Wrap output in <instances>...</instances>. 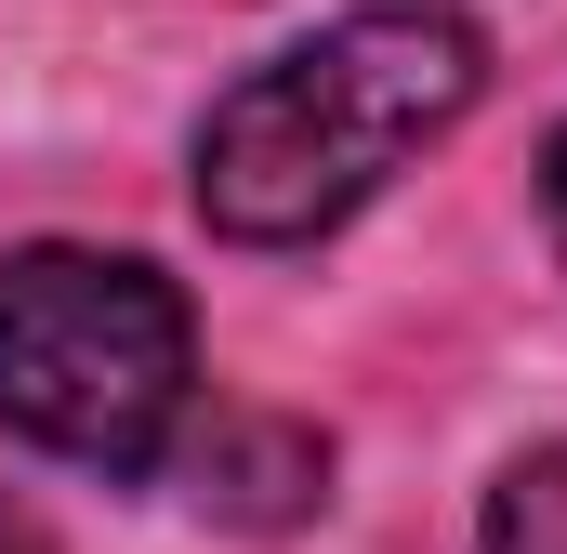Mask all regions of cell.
I'll use <instances>...</instances> for the list:
<instances>
[{
  "label": "cell",
  "mask_w": 567,
  "mask_h": 554,
  "mask_svg": "<svg viewBox=\"0 0 567 554\" xmlns=\"http://www.w3.org/2000/svg\"><path fill=\"white\" fill-rule=\"evenodd\" d=\"M488 554H567V435L488 489Z\"/></svg>",
  "instance_id": "obj_4"
},
{
  "label": "cell",
  "mask_w": 567,
  "mask_h": 554,
  "mask_svg": "<svg viewBox=\"0 0 567 554\" xmlns=\"http://www.w3.org/2000/svg\"><path fill=\"white\" fill-rule=\"evenodd\" d=\"M198 502L225 529H290L330 502V435L317 422H278V410H225L198 435Z\"/></svg>",
  "instance_id": "obj_3"
},
{
  "label": "cell",
  "mask_w": 567,
  "mask_h": 554,
  "mask_svg": "<svg viewBox=\"0 0 567 554\" xmlns=\"http://www.w3.org/2000/svg\"><path fill=\"white\" fill-rule=\"evenodd\" d=\"M198 397V317L145 252H0V422L53 462L145 475Z\"/></svg>",
  "instance_id": "obj_2"
},
{
  "label": "cell",
  "mask_w": 567,
  "mask_h": 554,
  "mask_svg": "<svg viewBox=\"0 0 567 554\" xmlns=\"http://www.w3.org/2000/svg\"><path fill=\"white\" fill-rule=\"evenodd\" d=\"M542 212H555V252H567V133L542 145Z\"/></svg>",
  "instance_id": "obj_5"
},
{
  "label": "cell",
  "mask_w": 567,
  "mask_h": 554,
  "mask_svg": "<svg viewBox=\"0 0 567 554\" xmlns=\"http://www.w3.org/2000/svg\"><path fill=\"white\" fill-rule=\"evenodd\" d=\"M475 93H488V40L449 0H370L290 40L278 66H251L198 120V212L238 252H303L343 212H370L423 145L462 133Z\"/></svg>",
  "instance_id": "obj_1"
},
{
  "label": "cell",
  "mask_w": 567,
  "mask_h": 554,
  "mask_svg": "<svg viewBox=\"0 0 567 554\" xmlns=\"http://www.w3.org/2000/svg\"><path fill=\"white\" fill-rule=\"evenodd\" d=\"M0 554H40V515H27L13 489H0Z\"/></svg>",
  "instance_id": "obj_6"
}]
</instances>
